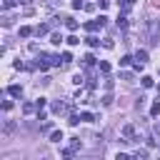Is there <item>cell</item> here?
<instances>
[{
	"mask_svg": "<svg viewBox=\"0 0 160 160\" xmlns=\"http://www.w3.org/2000/svg\"><path fill=\"white\" fill-rule=\"evenodd\" d=\"M105 22H108V18H105V15H100V18L90 20V22H85V30H88V32H98V30H100Z\"/></svg>",
	"mask_w": 160,
	"mask_h": 160,
	"instance_id": "6da1fadb",
	"label": "cell"
},
{
	"mask_svg": "<svg viewBox=\"0 0 160 160\" xmlns=\"http://www.w3.org/2000/svg\"><path fill=\"white\" fill-rule=\"evenodd\" d=\"M68 110H70V105H68L65 100H58V102H52V112H55V115H65Z\"/></svg>",
	"mask_w": 160,
	"mask_h": 160,
	"instance_id": "7a4b0ae2",
	"label": "cell"
},
{
	"mask_svg": "<svg viewBox=\"0 0 160 160\" xmlns=\"http://www.w3.org/2000/svg\"><path fill=\"white\" fill-rule=\"evenodd\" d=\"M122 138L132 140V138H135V125H125V128H122Z\"/></svg>",
	"mask_w": 160,
	"mask_h": 160,
	"instance_id": "3957f363",
	"label": "cell"
},
{
	"mask_svg": "<svg viewBox=\"0 0 160 160\" xmlns=\"http://www.w3.org/2000/svg\"><path fill=\"white\" fill-rule=\"evenodd\" d=\"M132 5H135V0H122V2H120V12H130Z\"/></svg>",
	"mask_w": 160,
	"mask_h": 160,
	"instance_id": "277c9868",
	"label": "cell"
},
{
	"mask_svg": "<svg viewBox=\"0 0 160 160\" xmlns=\"http://www.w3.org/2000/svg\"><path fill=\"white\" fill-rule=\"evenodd\" d=\"M115 22H118V28H120V30H125V28H128V18H125V12H120Z\"/></svg>",
	"mask_w": 160,
	"mask_h": 160,
	"instance_id": "5b68a950",
	"label": "cell"
},
{
	"mask_svg": "<svg viewBox=\"0 0 160 160\" xmlns=\"http://www.w3.org/2000/svg\"><path fill=\"white\" fill-rule=\"evenodd\" d=\"M8 92H10L12 98H20V95H22V88H20V85H10V88H8Z\"/></svg>",
	"mask_w": 160,
	"mask_h": 160,
	"instance_id": "8992f818",
	"label": "cell"
},
{
	"mask_svg": "<svg viewBox=\"0 0 160 160\" xmlns=\"http://www.w3.org/2000/svg\"><path fill=\"white\" fill-rule=\"evenodd\" d=\"M32 32H35V30H32L30 25H22V28H20V38H30Z\"/></svg>",
	"mask_w": 160,
	"mask_h": 160,
	"instance_id": "52a82bcc",
	"label": "cell"
},
{
	"mask_svg": "<svg viewBox=\"0 0 160 160\" xmlns=\"http://www.w3.org/2000/svg\"><path fill=\"white\" fill-rule=\"evenodd\" d=\"M62 140V130H52L50 132V142H60Z\"/></svg>",
	"mask_w": 160,
	"mask_h": 160,
	"instance_id": "ba28073f",
	"label": "cell"
},
{
	"mask_svg": "<svg viewBox=\"0 0 160 160\" xmlns=\"http://www.w3.org/2000/svg\"><path fill=\"white\" fill-rule=\"evenodd\" d=\"M65 28H68V30H78V20H72V18H65Z\"/></svg>",
	"mask_w": 160,
	"mask_h": 160,
	"instance_id": "9c48e42d",
	"label": "cell"
},
{
	"mask_svg": "<svg viewBox=\"0 0 160 160\" xmlns=\"http://www.w3.org/2000/svg\"><path fill=\"white\" fill-rule=\"evenodd\" d=\"M135 60H140V62H148V50H138V52H135Z\"/></svg>",
	"mask_w": 160,
	"mask_h": 160,
	"instance_id": "30bf717a",
	"label": "cell"
},
{
	"mask_svg": "<svg viewBox=\"0 0 160 160\" xmlns=\"http://www.w3.org/2000/svg\"><path fill=\"white\" fill-rule=\"evenodd\" d=\"M32 110H38V105H35V102H25V105H22V112H25V115H30Z\"/></svg>",
	"mask_w": 160,
	"mask_h": 160,
	"instance_id": "8fae6325",
	"label": "cell"
},
{
	"mask_svg": "<svg viewBox=\"0 0 160 160\" xmlns=\"http://www.w3.org/2000/svg\"><path fill=\"white\" fill-rule=\"evenodd\" d=\"M50 42H52V45H60V42H62V35H60V32H52V35H50Z\"/></svg>",
	"mask_w": 160,
	"mask_h": 160,
	"instance_id": "7c38bea8",
	"label": "cell"
},
{
	"mask_svg": "<svg viewBox=\"0 0 160 160\" xmlns=\"http://www.w3.org/2000/svg\"><path fill=\"white\" fill-rule=\"evenodd\" d=\"M65 42H68V45H72V48H75V45H80V38H78V35H70V38H68V40H65Z\"/></svg>",
	"mask_w": 160,
	"mask_h": 160,
	"instance_id": "4fadbf2b",
	"label": "cell"
},
{
	"mask_svg": "<svg viewBox=\"0 0 160 160\" xmlns=\"http://www.w3.org/2000/svg\"><path fill=\"white\" fill-rule=\"evenodd\" d=\"M88 45H90V48H98V45H100V38L90 35V38H88Z\"/></svg>",
	"mask_w": 160,
	"mask_h": 160,
	"instance_id": "5bb4252c",
	"label": "cell"
},
{
	"mask_svg": "<svg viewBox=\"0 0 160 160\" xmlns=\"http://www.w3.org/2000/svg\"><path fill=\"white\" fill-rule=\"evenodd\" d=\"M102 48H105V50H112V48H115L112 38H105V40H102Z\"/></svg>",
	"mask_w": 160,
	"mask_h": 160,
	"instance_id": "9a60e30c",
	"label": "cell"
},
{
	"mask_svg": "<svg viewBox=\"0 0 160 160\" xmlns=\"http://www.w3.org/2000/svg\"><path fill=\"white\" fill-rule=\"evenodd\" d=\"M68 122H70V125H78V122H82V120H80V115H75V112H70V118H68Z\"/></svg>",
	"mask_w": 160,
	"mask_h": 160,
	"instance_id": "2e32d148",
	"label": "cell"
},
{
	"mask_svg": "<svg viewBox=\"0 0 160 160\" xmlns=\"http://www.w3.org/2000/svg\"><path fill=\"white\" fill-rule=\"evenodd\" d=\"M150 115L155 118V115H160V100L158 102H152V108H150Z\"/></svg>",
	"mask_w": 160,
	"mask_h": 160,
	"instance_id": "e0dca14e",
	"label": "cell"
},
{
	"mask_svg": "<svg viewBox=\"0 0 160 160\" xmlns=\"http://www.w3.org/2000/svg\"><path fill=\"white\" fill-rule=\"evenodd\" d=\"M132 60H135V58H132V55H122V58H120V65H130V62H132Z\"/></svg>",
	"mask_w": 160,
	"mask_h": 160,
	"instance_id": "ac0fdd59",
	"label": "cell"
},
{
	"mask_svg": "<svg viewBox=\"0 0 160 160\" xmlns=\"http://www.w3.org/2000/svg\"><path fill=\"white\" fill-rule=\"evenodd\" d=\"M100 72H105V75H108V72H110V62H105V60H100Z\"/></svg>",
	"mask_w": 160,
	"mask_h": 160,
	"instance_id": "d6986e66",
	"label": "cell"
},
{
	"mask_svg": "<svg viewBox=\"0 0 160 160\" xmlns=\"http://www.w3.org/2000/svg\"><path fill=\"white\" fill-rule=\"evenodd\" d=\"M72 82H75V85H82V82H85V78H82L80 72H75V75H72Z\"/></svg>",
	"mask_w": 160,
	"mask_h": 160,
	"instance_id": "ffe728a7",
	"label": "cell"
},
{
	"mask_svg": "<svg viewBox=\"0 0 160 160\" xmlns=\"http://www.w3.org/2000/svg\"><path fill=\"white\" fill-rule=\"evenodd\" d=\"M80 120L82 122H92V112H80Z\"/></svg>",
	"mask_w": 160,
	"mask_h": 160,
	"instance_id": "44dd1931",
	"label": "cell"
},
{
	"mask_svg": "<svg viewBox=\"0 0 160 160\" xmlns=\"http://www.w3.org/2000/svg\"><path fill=\"white\" fill-rule=\"evenodd\" d=\"M12 130H15V122H10V120H8V122H5V128H2V132L8 135V132H12Z\"/></svg>",
	"mask_w": 160,
	"mask_h": 160,
	"instance_id": "7402d4cb",
	"label": "cell"
},
{
	"mask_svg": "<svg viewBox=\"0 0 160 160\" xmlns=\"http://www.w3.org/2000/svg\"><path fill=\"white\" fill-rule=\"evenodd\" d=\"M80 145H82V142H80V138H72V142H70V150H72V152H75V150H78V148H80Z\"/></svg>",
	"mask_w": 160,
	"mask_h": 160,
	"instance_id": "603a6c76",
	"label": "cell"
},
{
	"mask_svg": "<svg viewBox=\"0 0 160 160\" xmlns=\"http://www.w3.org/2000/svg\"><path fill=\"white\" fill-rule=\"evenodd\" d=\"M45 32H48V25H38L35 28V35H45Z\"/></svg>",
	"mask_w": 160,
	"mask_h": 160,
	"instance_id": "cb8c5ba5",
	"label": "cell"
},
{
	"mask_svg": "<svg viewBox=\"0 0 160 160\" xmlns=\"http://www.w3.org/2000/svg\"><path fill=\"white\" fill-rule=\"evenodd\" d=\"M60 58H62V62H65V65H68V62H72V55H70V52H68V50H65V52H62V55H60Z\"/></svg>",
	"mask_w": 160,
	"mask_h": 160,
	"instance_id": "d4e9b609",
	"label": "cell"
},
{
	"mask_svg": "<svg viewBox=\"0 0 160 160\" xmlns=\"http://www.w3.org/2000/svg\"><path fill=\"white\" fill-rule=\"evenodd\" d=\"M142 88H152V78H150V75L142 78Z\"/></svg>",
	"mask_w": 160,
	"mask_h": 160,
	"instance_id": "484cf974",
	"label": "cell"
},
{
	"mask_svg": "<svg viewBox=\"0 0 160 160\" xmlns=\"http://www.w3.org/2000/svg\"><path fill=\"white\" fill-rule=\"evenodd\" d=\"M102 105H112V95H110V92L102 95Z\"/></svg>",
	"mask_w": 160,
	"mask_h": 160,
	"instance_id": "4316f807",
	"label": "cell"
},
{
	"mask_svg": "<svg viewBox=\"0 0 160 160\" xmlns=\"http://www.w3.org/2000/svg\"><path fill=\"white\" fill-rule=\"evenodd\" d=\"M82 60H85V65H88V68H90V65H95V58H92V55H85Z\"/></svg>",
	"mask_w": 160,
	"mask_h": 160,
	"instance_id": "83f0119b",
	"label": "cell"
},
{
	"mask_svg": "<svg viewBox=\"0 0 160 160\" xmlns=\"http://www.w3.org/2000/svg\"><path fill=\"white\" fill-rule=\"evenodd\" d=\"M132 158H148V150H135Z\"/></svg>",
	"mask_w": 160,
	"mask_h": 160,
	"instance_id": "f1b7e54d",
	"label": "cell"
},
{
	"mask_svg": "<svg viewBox=\"0 0 160 160\" xmlns=\"http://www.w3.org/2000/svg\"><path fill=\"white\" fill-rule=\"evenodd\" d=\"M80 8H85V2L82 0H72V10H80Z\"/></svg>",
	"mask_w": 160,
	"mask_h": 160,
	"instance_id": "f546056e",
	"label": "cell"
},
{
	"mask_svg": "<svg viewBox=\"0 0 160 160\" xmlns=\"http://www.w3.org/2000/svg\"><path fill=\"white\" fill-rule=\"evenodd\" d=\"M35 105H38V110H42V108H45V98H38V100H35Z\"/></svg>",
	"mask_w": 160,
	"mask_h": 160,
	"instance_id": "4dcf8cb0",
	"label": "cell"
},
{
	"mask_svg": "<svg viewBox=\"0 0 160 160\" xmlns=\"http://www.w3.org/2000/svg\"><path fill=\"white\" fill-rule=\"evenodd\" d=\"M2 110H5V112H10V110H12V102H10V100H5V102H2Z\"/></svg>",
	"mask_w": 160,
	"mask_h": 160,
	"instance_id": "1f68e13d",
	"label": "cell"
},
{
	"mask_svg": "<svg viewBox=\"0 0 160 160\" xmlns=\"http://www.w3.org/2000/svg\"><path fill=\"white\" fill-rule=\"evenodd\" d=\"M98 5H100V10H105L108 8V0H98Z\"/></svg>",
	"mask_w": 160,
	"mask_h": 160,
	"instance_id": "d6a6232c",
	"label": "cell"
},
{
	"mask_svg": "<svg viewBox=\"0 0 160 160\" xmlns=\"http://www.w3.org/2000/svg\"><path fill=\"white\" fill-rule=\"evenodd\" d=\"M18 2H20V5H28V2H30V0H18Z\"/></svg>",
	"mask_w": 160,
	"mask_h": 160,
	"instance_id": "836d02e7",
	"label": "cell"
}]
</instances>
